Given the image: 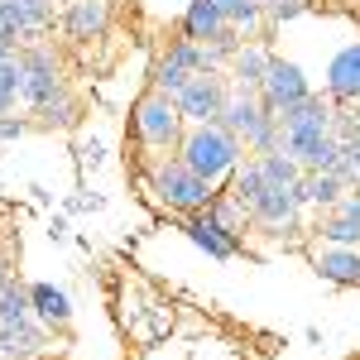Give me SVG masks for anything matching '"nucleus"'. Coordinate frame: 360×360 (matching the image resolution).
I'll return each instance as SVG.
<instances>
[{"instance_id": "1", "label": "nucleus", "mask_w": 360, "mask_h": 360, "mask_svg": "<svg viewBox=\"0 0 360 360\" xmlns=\"http://www.w3.org/2000/svg\"><path fill=\"white\" fill-rule=\"evenodd\" d=\"M139 183H144V197L164 212V217H193V212H207L221 188H212L207 178H197L193 168L183 164L178 154H159L139 168Z\"/></svg>"}, {"instance_id": "2", "label": "nucleus", "mask_w": 360, "mask_h": 360, "mask_svg": "<svg viewBox=\"0 0 360 360\" xmlns=\"http://www.w3.org/2000/svg\"><path fill=\"white\" fill-rule=\"evenodd\" d=\"M25 101L29 111L39 115L44 125H58V130H68V125H77V101H72V91L63 82V68H58V58L49 44H34L25 49Z\"/></svg>"}, {"instance_id": "3", "label": "nucleus", "mask_w": 360, "mask_h": 360, "mask_svg": "<svg viewBox=\"0 0 360 360\" xmlns=\"http://www.w3.org/2000/svg\"><path fill=\"white\" fill-rule=\"evenodd\" d=\"M178 159L193 168L197 178H207L212 188H221L236 178V168L245 164V139L231 135L221 120H207V125H188V135L178 144Z\"/></svg>"}, {"instance_id": "4", "label": "nucleus", "mask_w": 360, "mask_h": 360, "mask_svg": "<svg viewBox=\"0 0 360 360\" xmlns=\"http://www.w3.org/2000/svg\"><path fill=\"white\" fill-rule=\"evenodd\" d=\"M188 135V120L178 111V101L168 91H144L135 106H130V139H135L139 159H159V154H178V144Z\"/></svg>"}, {"instance_id": "5", "label": "nucleus", "mask_w": 360, "mask_h": 360, "mask_svg": "<svg viewBox=\"0 0 360 360\" xmlns=\"http://www.w3.org/2000/svg\"><path fill=\"white\" fill-rule=\"evenodd\" d=\"M250 221L259 236H274L283 245H303V202L293 197V188H269L250 202Z\"/></svg>"}, {"instance_id": "6", "label": "nucleus", "mask_w": 360, "mask_h": 360, "mask_svg": "<svg viewBox=\"0 0 360 360\" xmlns=\"http://www.w3.org/2000/svg\"><path fill=\"white\" fill-rule=\"evenodd\" d=\"M173 101H178L188 125H207V120H221L226 101H231V82L221 72H197V77H188V86Z\"/></svg>"}, {"instance_id": "7", "label": "nucleus", "mask_w": 360, "mask_h": 360, "mask_svg": "<svg viewBox=\"0 0 360 360\" xmlns=\"http://www.w3.org/2000/svg\"><path fill=\"white\" fill-rule=\"evenodd\" d=\"M303 96H312L303 68L288 63V58H269V72H264V82H259V101H264V111L283 115L288 106H298Z\"/></svg>"}, {"instance_id": "8", "label": "nucleus", "mask_w": 360, "mask_h": 360, "mask_svg": "<svg viewBox=\"0 0 360 360\" xmlns=\"http://www.w3.org/2000/svg\"><path fill=\"white\" fill-rule=\"evenodd\" d=\"M178 226H183V236H188L197 250H207L212 259H236V255L245 250V240H240L236 231H226L212 207H207V212H193V217H178Z\"/></svg>"}, {"instance_id": "9", "label": "nucleus", "mask_w": 360, "mask_h": 360, "mask_svg": "<svg viewBox=\"0 0 360 360\" xmlns=\"http://www.w3.org/2000/svg\"><path fill=\"white\" fill-rule=\"evenodd\" d=\"M312 231H317V240H327V245H356L360 250V193L356 188L341 197L336 207H327Z\"/></svg>"}, {"instance_id": "10", "label": "nucleus", "mask_w": 360, "mask_h": 360, "mask_svg": "<svg viewBox=\"0 0 360 360\" xmlns=\"http://www.w3.org/2000/svg\"><path fill=\"white\" fill-rule=\"evenodd\" d=\"M307 259H312V269L336 283V288H351L360 283V250L356 245H327V240H317V245H307Z\"/></svg>"}, {"instance_id": "11", "label": "nucleus", "mask_w": 360, "mask_h": 360, "mask_svg": "<svg viewBox=\"0 0 360 360\" xmlns=\"http://www.w3.org/2000/svg\"><path fill=\"white\" fill-rule=\"evenodd\" d=\"M264 115H269V111H264V101H259L255 86H236V82H231V101H226V111H221V125L231 130V135L250 139L255 130H259Z\"/></svg>"}, {"instance_id": "12", "label": "nucleus", "mask_w": 360, "mask_h": 360, "mask_svg": "<svg viewBox=\"0 0 360 360\" xmlns=\"http://www.w3.org/2000/svg\"><path fill=\"white\" fill-rule=\"evenodd\" d=\"M327 96L332 101H360V39L346 44L327 63Z\"/></svg>"}, {"instance_id": "13", "label": "nucleus", "mask_w": 360, "mask_h": 360, "mask_svg": "<svg viewBox=\"0 0 360 360\" xmlns=\"http://www.w3.org/2000/svg\"><path fill=\"white\" fill-rule=\"evenodd\" d=\"M351 193L336 173H303L298 183H293V197L303 202V207H317V212H327V207H336L341 197Z\"/></svg>"}, {"instance_id": "14", "label": "nucleus", "mask_w": 360, "mask_h": 360, "mask_svg": "<svg viewBox=\"0 0 360 360\" xmlns=\"http://www.w3.org/2000/svg\"><path fill=\"white\" fill-rule=\"evenodd\" d=\"M29 307H34V317H39L49 332L72 322V303H68V293L53 288V283H29Z\"/></svg>"}, {"instance_id": "15", "label": "nucleus", "mask_w": 360, "mask_h": 360, "mask_svg": "<svg viewBox=\"0 0 360 360\" xmlns=\"http://www.w3.org/2000/svg\"><path fill=\"white\" fill-rule=\"evenodd\" d=\"M226 29V10L217 0H193L183 10V39H197V44H212Z\"/></svg>"}, {"instance_id": "16", "label": "nucleus", "mask_w": 360, "mask_h": 360, "mask_svg": "<svg viewBox=\"0 0 360 360\" xmlns=\"http://www.w3.org/2000/svg\"><path fill=\"white\" fill-rule=\"evenodd\" d=\"M106 20H111L106 0H72L63 15V29H68V39H96L106 29Z\"/></svg>"}, {"instance_id": "17", "label": "nucleus", "mask_w": 360, "mask_h": 360, "mask_svg": "<svg viewBox=\"0 0 360 360\" xmlns=\"http://www.w3.org/2000/svg\"><path fill=\"white\" fill-rule=\"evenodd\" d=\"M269 49H259V44H245L240 53L231 58V82L236 86H255L259 91V82H264V72H269Z\"/></svg>"}, {"instance_id": "18", "label": "nucleus", "mask_w": 360, "mask_h": 360, "mask_svg": "<svg viewBox=\"0 0 360 360\" xmlns=\"http://www.w3.org/2000/svg\"><path fill=\"white\" fill-rule=\"evenodd\" d=\"M25 322H34L29 288L20 278H5V283H0V327H25Z\"/></svg>"}, {"instance_id": "19", "label": "nucleus", "mask_w": 360, "mask_h": 360, "mask_svg": "<svg viewBox=\"0 0 360 360\" xmlns=\"http://www.w3.org/2000/svg\"><path fill=\"white\" fill-rule=\"evenodd\" d=\"M259 173H264V183H269V188H293V183L303 178V164H298L293 154L274 149V154H264V159H259Z\"/></svg>"}, {"instance_id": "20", "label": "nucleus", "mask_w": 360, "mask_h": 360, "mask_svg": "<svg viewBox=\"0 0 360 360\" xmlns=\"http://www.w3.org/2000/svg\"><path fill=\"white\" fill-rule=\"evenodd\" d=\"M25 96V58L15 53V58H5L0 63V115H10L15 111V101Z\"/></svg>"}, {"instance_id": "21", "label": "nucleus", "mask_w": 360, "mask_h": 360, "mask_svg": "<svg viewBox=\"0 0 360 360\" xmlns=\"http://www.w3.org/2000/svg\"><path fill=\"white\" fill-rule=\"evenodd\" d=\"M188 77H197V72L178 68V63H173V58L164 53L159 63H154V72H149V86H154V91H168V96H178V91L188 86Z\"/></svg>"}, {"instance_id": "22", "label": "nucleus", "mask_w": 360, "mask_h": 360, "mask_svg": "<svg viewBox=\"0 0 360 360\" xmlns=\"http://www.w3.org/2000/svg\"><path fill=\"white\" fill-rule=\"evenodd\" d=\"M312 10V0H274L269 5V25H288V20H298Z\"/></svg>"}, {"instance_id": "23", "label": "nucleus", "mask_w": 360, "mask_h": 360, "mask_svg": "<svg viewBox=\"0 0 360 360\" xmlns=\"http://www.w3.org/2000/svg\"><path fill=\"white\" fill-rule=\"evenodd\" d=\"M29 130V120H15V115H0V144L5 139H20Z\"/></svg>"}, {"instance_id": "24", "label": "nucleus", "mask_w": 360, "mask_h": 360, "mask_svg": "<svg viewBox=\"0 0 360 360\" xmlns=\"http://www.w3.org/2000/svg\"><path fill=\"white\" fill-rule=\"evenodd\" d=\"M5 58H15V39H5V34H0V63H5Z\"/></svg>"}, {"instance_id": "25", "label": "nucleus", "mask_w": 360, "mask_h": 360, "mask_svg": "<svg viewBox=\"0 0 360 360\" xmlns=\"http://www.w3.org/2000/svg\"><path fill=\"white\" fill-rule=\"evenodd\" d=\"M5 278H10V264H5V259H0V283H5Z\"/></svg>"}, {"instance_id": "26", "label": "nucleus", "mask_w": 360, "mask_h": 360, "mask_svg": "<svg viewBox=\"0 0 360 360\" xmlns=\"http://www.w3.org/2000/svg\"><path fill=\"white\" fill-rule=\"evenodd\" d=\"M34 5H49V10H53V0H34Z\"/></svg>"}, {"instance_id": "27", "label": "nucleus", "mask_w": 360, "mask_h": 360, "mask_svg": "<svg viewBox=\"0 0 360 360\" xmlns=\"http://www.w3.org/2000/svg\"><path fill=\"white\" fill-rule=\"evenodd\" d=\"M259 5H264V10H269V5H274V0H259Z\"/></svg>"}, {"instance_id": "28", "label": "nucleus", "mask_w": 360, "mask_h": 360, "mask_svg": "<svg viewBox=\"0 0 360 360\" xmlns=\"http://www.w3.org/2000/svg\"><path fill=\"white\" fill-rule=\"evenodd\" d=\"M356 193H360V173H356Z\"/></svg>"}]
</instances>
